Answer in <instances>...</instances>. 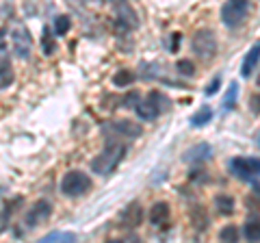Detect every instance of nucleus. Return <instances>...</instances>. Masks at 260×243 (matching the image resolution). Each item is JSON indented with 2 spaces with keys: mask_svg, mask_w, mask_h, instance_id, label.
Masks as SVG:
<instances>
[{
  "mask_svg": "<svg viewBox=\"0 0 260 243\" xmlns=\"http://www.w3.org/2000/svg\"><path fill=\"white\" fill-rule=\"evenodd\" d=\"M258 61H260V42H258V44H254V46H251V50L247 52L245 61H243V70H241V74L245 76V78H247V76H251V72L256 70Z\"/></svg>",
  "mask_w": 260,
  "mask_h": 243,
  "instance_id": "nucleus-13",
  "label": "nucleus"
},
{
  "mask_svg": "<svg viewBox=\"0 0 260 243\" xmlns=\"http://www.w3.org/2000/svg\"><path fill=\"white\" fill-rule=\"evenodd\" d=\"M137 24H139V20H137L135 11L128 9L126 5H121L119 11H117V26L121 31H130V28H137Z\"/></svg>",
  "mask_w": 260,
  "mask_h": 243,
  "instance_id": "nucleus-11",
  "label": "nucleus"
},
{
  "mask_svg": "<svg viewBox=\"0 0 260 243\" xmlns=\"http://www.w3.org/2000/svg\"><path fill=\"white\" fill-rule=\"evenodd\" d=\"M178 39H180V35H174V39H172V52L178 50Z\"/></svg>",
  "mask_w": 260,
  "mask_h": 243,
  "instance_id": "nucleus-29",
  "label": "nucleus"
},
{
  "mask_svg": "<svg viewBox=\"0 0 260 243\" xmlns=\"http://www.w3.org/2000/svg\"><path fill=\"white\" fill-rule=\"evenodd\" d=\"M137 115H139L141 119H156L162 111H167L169 109V100L162 96L160 92H150L148 94V98L141 100V102H137Z\"/></svg>",
  "mask_w": 260,
  "mask_h": 243,
  "instance_id": "nucleus-2",
  "label": "nucleus"
},
{
  "mask_svg": "<svg viewBox=\"0 0 260 243\" xmlns=\"http://www.w3.org/2000/svg\"><path fill=\"white\" fill-rule=\"evenodd\" d=\"M208 119H213V109H210V107H202L191 117V124L193 126H204V124H208Z\"/></svg>",
  "mask_w": 260,
  "mask_h": 243,
  "instance_id": "nucleus-18",
  "label": "nucleus"
},
{
  "mask_svg": "<svg viewBox=\"0 0 260 243\" xmlns=\"http://www.w3.org/2000/svg\"><path fill=\"white\" fill-rule=\"evenodd\" d=\"M249 9H251L249 0H228L221 9V20L228 28H237L247 20Z\"/></svg>",
  "mask_w": 260,
  "mask_h": 243,
  "instance_id": "nucleus-3",
  "label": "nucleus"
},
{
  "mask_svg": "<svg viewBox=\"0 0 260 243\" xmlns=\"http://www.w3.org/2000/svg\"><path fill=\"white\" fill-rule=\"evenodd\" d=\"M7 224H9V213H7V210H3V213H0V232H5Z\"/></svg>",
  "mask_w": 260,
  "mask_h": 243,
  "instance_id": "nucleus-28",
  "label": "nucleus"
},
{
  "mask_svg": "<svg viewBox=\"0 0 260 243\" xmlns=\"http://www.w3.org/2000/svg\"><path fill=\"white\" fill-rule=\"evenodd\" d=\"M54 48H56V44H54V33H52L50 28H44V35H42V52H44V54H52Z\"/></svg>",
  "mask_w": 260,
  "mask_h": 243,
  "instance_id": "nucleus-19",
  "label": "nucleus"
},
{
  "mask_svg": "<svg viewBox=\"0 0 260 243\" xmlns=\"http://www.w3.org/2000/svg\"><path fill=\"white\" fill-rule=\"evenodd\" d=\"M124 155H126V145L124 143H109L107 148H104L100 155L91 161V169L95 174H100V176H109L113 169L121 163Z\"/></svg>",
  "mask_w": 260,
  "mask_h": 243,
  "instance_id": "nucleus-1",
  "label": "nucleus"
},
{
  "mask_svg": "<svg viewBox=\"0 0 260 243\" xmlns=\"http://www.w3.org/2000/svg\"><path fill=\"white\" fill-rule=\"evenodd\" d=\"M119 222H121V226H124V228H137V226L143 222V208L137 204V202H133L130 206L124 208V213H121Z\"/></svg>",
  "mask_w": 260,
  "mask_h": 243,
  "instance_id": "nucleus-9",
  "label": "nucleus"
},
{
  "mask_svg": "<svg viewBox=\"0 0 260 243\" xmlns=\"http://www.w3.org/2000/svg\"><path fill=\"white\" fill-rule=\"evenodd\" d=\"M50 213H52L50 202H46V200L35 202V204L28 208V213H26V224H28V228H35V226L44 224L48 217H50Z\"/></svg>",
  "mask_w": 260,
  "mask_h": 243,
  "instance_id": "nucleus-7",
  "label": "nucleus"
},
{
  "mask_svg": "<svg viewBox=\"0 0 260 243\" xmlns=\"http://www.w3.org/2000/svg\"><path fill=\"white\" fill-rule=\"evenodd\" d=\"M70 26H72V20L68 18V15H59V18L54 20V35L70 33Z\"/></svg>",
  "mask_w": 260,
  "mask_h": 243,
  "instance_id": "nucleus-21",
  "label": "nucleus"
},
{
  "mask_svg": "<svg viewBox=\"0 0 260 243\" xmlns=\"http://www.w3.org/2000/svg\"><path fill=\"white\" fill-rule=\"evenodd\" d=\"M148 220H150V224H154V226H162V224L169 220V204H165V202H156V204L150 208Z\"/></svg>",
  "mask_w": 260,
  "mask_h": 243,
  "instance_id": "nucleus-12",
  "label": "nucleus"
},
{
  "mask_svg": "<svg viewBox=\"0 0 260 243\" xmlns=\"http://www.w3.org/2000/svg\"><path fill=\"white\" fill-rule=\"evenodd\" d=\"M219 85H221V78H219V76H217V78H213V83H210V85L206 87V94H208V96H213V94L217 92V89H219Z\"/></svg>",
  "mask_w": 260,
  "mask_h": 243,
  "instance_id": "nucleus-26",
  "label": "nucleus"
},
{
  "mask_svg": "<svg viewBox=\"0 0 260 243\" xmlns=\"http://www.w3.org/2000/svg\"><path fill=\"white\" fill-rule=\"evenodd\" d=\"M210 145L208 143H200V145H195V148H191L189 152L184 155V161L186 163H193V161H204L210 157Z\"/></svg>",
  "mask_w": 260,
  "mask_h": 243,
  "instance_id": "nucleus-14",
  "label": "nucleus"
},
{
  "mask_svg": "<svg viewBox=\"0 0 260 243\" xmlns=\"http://www.w3.org/2000/svg\"><path fill=\"white\" fill-rule=\"evenodd\" d=\"M258 85H260V78H258Z\"/></svg>",
  "mask_w": 260,
  "mask_h": 243,
  "instance_id": "nucleus-32",
  "label": "nucleus"
},
{
  "mask_svg": "<svg viewBox=\"0 0 260 243\" xmlns=\"http://www.w3.org/2000/svg\"><path fill=\"white\" fill-rule=\"evenodd\" d=\"M135 83V74L130 70H119L115 76H113V85L115 87H128Z\"/></svg>",
  "mask_w": 260,
  "mask_h": 243,
  "instance_id": "nucleus-17",
  "label": "nucleus"
},
{
  "mask_svg": "<svg viewBox=\"0 0 260 243\" xmlns=\"http://www.w3.org/2000/svg\"><path fill=\"white\" fill-rule=\"evenodd\" d=\"M215 206L221 215H232L234 213V198L230 196H217L215 198Z\"/></svg>",
  "mask_w": 260,
  "mask_h": 243,
  "instance_id": "nucleus-16",
  "label": "nucleus"
},
{
  "mask_svg": "<svg viewBox=\"0 0 260 243\" xmlns=\"http://www.w3.org/2000/svg\"><path fill=\"white\" fill-rule=\"evenodd\" d=\"M11 39H13V48H15V52H18V56H28L30 52V35H28V31H24V28H18V31H13L11 33Z\"/></svg>",
  "mask_w": 260,
  "mask_h": 243,
  "instance_id": "nucleus-10",
  "label": "nucleus"
},
{
  "mask_svg": "<svg viewBox=\"0 0 260 243\" xmlns=\"http://www.w3.org/2000/svg\"><path fill=\"white\" fill-rule=\"evenodd\" d=\"M178 72H180L182 76H193L195 74V66H193V61L189 59H182V61H178Z\"/></svg>",
  "mask_w": 260,
  "mask_h": 243,
  "instance_id": "nucleus-25",
  "label": "nucleus"
},
{
  "mask_svg": "<svg viewBox=\"0 0 260 243\" xmlns=\"http://www.w3.org/2000/svg\"><path fill=\"white\" fill-rule=\"evenodd\" d=\"M237 96H239V85L237 83H232L230 89H228V94H225V98H223V109H234V104H237Z\"/></svg>",
  "mask_w": 260,
  "mask_h": 243,
  "instance_id": "nucleus-22",
  "label": "nucleus"
},
{
  "mask_svg": "<svg viewBox=\"0 0 260 243\" xmlns=\"http://www.w3.org/2000/svg\"><path fill=\"white\" fill-rule=\"evenodd\" d=\"M44 241L48 243H52V241H76V234L74 232H50V234H46Z\"/></svg>",
  "mask_w": 260,
  "mask_h": 243,
  "instance_id": "nucleus-23",
  "label": "nucleus"
},
{
  "mask_svg": "<svg viewBox=\"0 0 260 243\" xmlns=\"http://www.w3.org/2000/svg\"><path fill=\"white\" fill-rule=\"evenodd\" d=\"M245 239L249 241H260V220H249L245 224Z\"/></svg>",
  "mask_w": 260,
  "mask_h": 243,
  "instance_id": "nucleus-20",
  "label": "nucleus"
},
{
  "mask_svg": "<svg viewBox=\"0 0 260 243\" xmlns=\"http://www.w3.org/2000/svg\"><path fill=\"white\" fill-rule=\"evenodd\" d=\"M13 83V68L9 61H0V89H7Z\"/></svg>",
  "mask_w": 260,
  "mask_h": 243,
  "instance_id": "nucleus-15",
  "label": "nucleus"
},
{
  "mask_svg": "<svg viewBox=\"0 0 260 243\" xmlns=\"http://www.w3.org/2000/svg\"><path fill=\"white\" fill-rule=\"evenodd\" d=\"M107 131H113L117 137H128V139H135V137H139L143 133V128H141V124H137V122L117 119V122H113V124L107 126Z\"/></svg>",
  "mask_w": 260,
  "mask_h": 243,
  "instance_id": "nucleus-8",
  "label": "nucleus"
},
{
  "mask_svg": "<svg viewBox=\"0 0 260 243\" xmlns=\"http://www.w3.org/2000/svg\"><path fill=\"white\" fill-rule=\"evenodd\" d=\"M230 167L232 174H237L243 180H251V178L260 176V159H234Z\"/></svg>",
  "mask_w": 260,
  "mask_h": 243,
  "instance_id": "nucleus-6",
  "label": "nucleus"
},
{
  "mask_svg": "<svg viewBox=\"0 0 260 243\" xmlns=\"http://www.w3.org/2000/svg\"><path fill=\"white\" fill-rule=\"evenodd\" d=\"M249 109L254 111V113H260V94H256L254 98H251V102H249Z\"/></svg>",
  "mask_w": 260,
  "mask_h": 243,
  "instance_id": "nucleus-27",
  "label": "nucleus"
},
{
  "mask_svg": "<svg viewBox=\"0 0 260 243\" xmlns=\"http://www.w3.org/2000/svg\"><path fill=\"white\" fill-rule=\"evenodd\" d=\"M3 39H5V33L0 31V48H5V42H3Z\"/></svg>",
  "mask_w": 260,
  "mask_h": 243,
  "instance_id": "nucleus-30",
  "label": "nucleus"
},
{
  "mask_svg": "<svg viewBox=\"0 0 260 243\" xmlns=\"http://www.w3.org/2000/svg\"><path fill=\"white\" fill-rule=\"evenodd\" d=\"M193 52L200 59H210L217 52V39L210 31H198L193 37Z\"/></svg>",
  "mask_w": 260,
  "mask_h": 243,
  "instance_id": "nucleus-5",
  "label": "nucleus"
},
{
  "mask_svg": "<svg viewBox=\"0 0 260 243\" xmlns=\"http://www.w3.org/2000/svg\"><path fill=\"white\" fill-rule=\"evenodd\" d=\"M258 145H260V137H258Z\"/></svg>",
  "mask_w": 260,
  "mask_h": 243,
  "instance_id": "nucleus-31",
  "label": "nucleus"
},
{
  "mask_svg": "<svg viewBox=\"0 0 260 243\" xmlns=\"http://www.w3.org/2000/svg\"><path fill=\"white\" fill-rule=\"evenodd\" d=\"M219 239L230 243V241H237L239 239V230L237 226H225V228H221V232H219Z\"/></svg>",
  "mask_w": 260,
  "mask_h": 243,
  "instance_id": "nucleus-24",
  "label": "nucleus"
},
{
  "mask_svg": "<svg viewBox=\"0 0 260 243\" xmlns=\"http://www.w3.org/2000/svg\"><path fill=\"white\" fill-rule=\"evenodd\" d=\"M89 189H91V178H89L85 172H78V169L68 172L61 180V191L70 198L83 196V193H87Z\"/></svg>",
  "mask_w": 260,
  "mask_h": 243,
  "instance_id": "nucleus-4",
  "label": "nucleus"
}]
</instances>
